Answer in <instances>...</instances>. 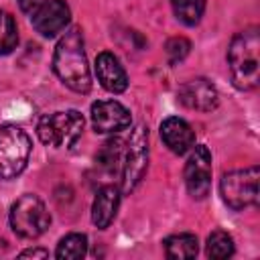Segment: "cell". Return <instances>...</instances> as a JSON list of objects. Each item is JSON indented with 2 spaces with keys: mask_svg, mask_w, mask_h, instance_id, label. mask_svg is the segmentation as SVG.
<instances>
[{
  "mask_svg": "<svg viewBox=\"0 0 260 260\" xmlns=\"http://www.w3.org/2000/svg\"><path fill=\"white\" fill-rule=\"evenodd\" d=\"M53 71L69 89L77 93H87L91 89V73L79 26L67 28L59 39L53 53Z\"/></svg>",
  "mask_w": 260,
  "mask_h": 260,
  "instance_id": "6da1fadb",
  "label": "cell"
},
{
  "mask_svg": "<svg viewBox=\"0 0 260 260\" xmlns=\"http://www.w3.org/2000/svg\"><path fill=\"white\" fill-rule=\"evenodd\" d=\"M228 65L232 81L240 89H254L260 81V35L258 26L238 32L228 47Z\"/></svg>",
  "mask_w": 260,
  "mask_h": 260,
  "instance_id": "7a4b0ae2",
  "label": "cell"
},
{
  "mask_svg": "<svg viewBox=\"0 0 260 260\" xmlns=\"http://www.w3.org/2000/svg\"><path fill=\"white\" fill-rule=\"evenodd\" d=\"M83 116L77 110H63L45 114L37 124V134L43 144L53 148L73 146L83 132Z\"/></svg>",
  "mask_w": 260,
  "mask_h": 260,
  "instance_id": "3957f363",
  "label": "cell"
},
{
  "mask_svg": "<svg viewBox=\"0 0 260 260\" xmlns=\"http://www.w3.org/2000/svg\"><path fill=\"white\" fill-rule=\"evenodd\" d=\"M32 142L28 134L16 124L0 126V179H16L30 156Z\"/></svg>",
  "mask_w": 260,
  "mask_h": 260,
  "instance_id": "277c9868",
  "label": "cell"
},
{
  "mask_svg": "<svg viewBox=\"0 0 260 260\" xmlns=\"http://www.w3.org/2000/svg\"><path fill=\"white\" fill-rule=\"evenodd\" d=\"M51 225V215L45 207V203L32 195L26 193L18 197L10 207V228L16 236L24 240H35L47 232Z\"/></svg>",
  "mask_w": 260,
  "mask_h": 260,
  "instance_id": "5b68a950",
  "label": "cell"
},
{
  "mask_svg": "<svg viewBox=\"0 0 260 260\" xmlns=\"http://www.w3.org/2000/svg\"><path fill=\"white\" fill-rule=\"evenodd\" d=\"M219 193L223 203L234 209L242 211L258 203V167L252 165L248 169L230 171L219 181Z\"/></svg>",
  "mask_w": 260,
  "mask_h": 260,
  "instance_id": "8992f818",
  "label": "cell"
},
{
  "mask_svg": "<svg viewBox=\"0 0 260 260\" xmlns=\"http://www.w3.org/2000/svg\"><path fill=\"white\" fill-rule=\"evenodd\" d=\"M122 160V191L130 193L142 181L148 167V130L142 124L130 132Z\"/></svg>",
  "mask_w": 260,
  "mask_h": 260,
  "instance_id": "52a82bcc",
  "label": "cell"
},
{
  "mask_svg": "<svg viewBox=\"0 0 260 260\" xmlns=\"http://www.w3.org/2000/svg\"><path fill=\"white\" fill-rule=\"evenodd\" d=\"M185 185L193 199H205L211 191V152L205 144L193 146L185 162Z\"/></svg>",
  "mask_w": 260,
  "mask_h": 260,
  "instance_id": "ba28073f",
  "label": "cell"
},
{
  "mask_svg": "<svg viewBox=\"0 0 260 260\" xmlns=\"http://www.w3.org/2000/svg\"><path fill=\"white\" fill-rule=\"evenodd\" d=\"M130 112L116 100H98L91 104V126L100 134H114L128 128Z\"/></svg>",
  "mask_w": 260,
  "mask_h": 260,
  "instance_id": "9c48e42d",
  "label": "cell"
},
{
  "mask_svg": "<svg viewBox=\"0 0 260 260\" xmlns=\"http://www.w3.org/2000/svg\"><path fill=\"white\" fill-rule=\"evenodd\" d=\"M69 20H71V10L65 0H45L39 6V10L30 16L35 30L47 39L63 32Z\"/></svg>",
  "mask_w": 260,
  "mask_h": 260,
  "instance_id": "30bf717a",
  "label": "cell"
},
{
  "mask_svg": "<svg viewBox=\"0 0 260 260\" xmlns=\"http://www.w3.org/2000/svg\"><path fill=\"white\" fill-rule=\"evenodd\" d=\"M179 102L195 112H211L219 104V93L209 79L195 77L179 87Z\"/></svg>",
  "mask_w": 260,
  "mask_h": 260,
  "instance_id": "8fae6325",
  "label": "cell"
},
{
  "mask_svg": "<svg viewBox=\"0 0 260 260\" xmlns=\"http://www.w3.org/2000/svg\"><path fill=\"white\" fill-rule=\"evenodd\" d=\"M95 75L100 85L110 93H122L128 87V75L118 57L110 51H102L95 57Z\"/></svg>",
  "mask_w": 260,
  "mask_h": 260,
  "instance_id": "7c38bea8",
  "label": "cell"
},
{
  "mask_svg": "<svg viewBox=\"0 0 260 260\" xmlns=\"http://www.w3.org/2000/svg\"><path fill=\"white\" fill-rule=\"evenodd\" d=\"M160 138L165 146L175 154H185L195 146V132L193 128L177 116H169L160 122Z\"/></svg>",
  "mask_w": 260,
  "mask_h": 260,
  "instance_id": "4fadbf2b",
  "label": "cell"
},
{
  "mask_svg": "<svg viewBox=\"0 0 260 260\" xmlns=\"http://www.w3.org/2000/svg\"><path fill=\"white\" fill-rule=\"evenodd\" d=\"M118 205H120V189L116 185L102 187L93 199V205H91V221L100 230H106L114 221Z\"/></svg>",
  "mask_w": 260,
  "mask_h": 260,
  "instance_id": "5bb4252c",
  "label": "cell"
},
{
  "mask_svg": "<svg viewBox=\"0 0 260 260\" xmlns=\"http://www.w3.org/2000/svg\"><path fill=\"white\" fill-rule=\"evenodd\" d=\"M162 248L167 258L171 260H187V258H195L197 256V236L195 234H173L169 238L162 240Z\"/></svg>",
  "mask_w": 260,
  "mask_h": 260,
  "instance_id": "9a60e30c",
  "label": "cell"
},
{
  "mask_svg": "<svg viewBox=\"0 0 260 260\" xmlns=\"http://www.w3.org/2000/svg\"><path fill=\"white\" fill-rule=\"evenodd\" d=\"M87 252V238L85 234H67L65 238L59 240L57 244V250H55V256L59 260H79L83 258Z\"/></svg>",
  "mask_w": 260,
  "mask_h": 260,
  "instance_id": "2e32d148",
  "label": "cell"
},
{
  "mask_svg": "<svg viewBox=\"0 0 260 260\" xmlns=\"http://www.w3.org/2000/svg\"><path fill=\"white\" fill-rule=\"evenodd\" d=\"M171 6L175 16L187 26H195L205 12V0H171Z\"/></svg>",
  "mask_w": 260,
  "mask_h": 260,
  "instance_id": "e0dca14e",
  "label": "cell"
},
{
  "mask_svg": "<svg viewBox=\"0 0 260 260\" xmlns=\"http://www.w3.org/2000/svg\"><path fill=\"white\" fill-rule=\"evenodd\" d=\"M205 254L213 260H223V258H230L234 254V240L228 232H221V230H215L209 234L207 238V244H205Z\"/></svg>",
  "mask_w": 260,
  "mask_h": 260,
  "instance_id": "ac0fdd59",
  "label": "cell"
},
{
  "mask_svg": "<svg viewBox=\"0 0 260 260\" xmlns=\"http://www.w3.org/2000/svg\"><path fill=\"white\" fill-rule=\"evenodd\" d=\"M124 142L120 138H110L104 142V146L100 148V152L95 154V162L98 167L106 169V171H114L118 167V162L122 160V154H124Z\"/></svg>",
  "mask_w": 260,
  "mask_h": 260,
  "instance_id": "d6986e66",
  "label": "cell"
},
{
  "mask_svg": "<svg viewBox=\"0 0 260 260\" xmlns=\"http://www.w3.org/2000/svg\"><path fill=\"white\" fill-rule=\"evenodd\" d=\"M16 45H18L16 22L6 10H0V55L12 53Z\"/></svg>",
  "mask_w": 260,
  "mask_h": 260,
  "instance_id": "ffe728a7",
  "label": "cell"
},
{
  "mask_svg": "<svg viewBox=\"0 0 260 260\" xmlns=\"http://www.w3.org/2000/svg\"><path fill=\"white\" fill-rule=\"evenodd\" d=\"M165 51H167V57H169L171 63H179V61H183V59L189 55L191 43H189V39H185V37H173V39L167 41Z\"/></svg>",
  "mask_w": 260,
  "mask_h": 260,
  "instance_id": "44dd1931",
  "label": "cell"
},
{
  "mask_svg": "<svg viewBox=\"0 0 260 260\" xmlns=\"http://www.w3.org/2000/svg\"><path fill=\"white\" fill-rule=\"evenodd\" d=\"M43 2H45V0H18V6H20V10H22L24 14L32 16V14L39 10V6H41Z\"/></svg>",
  "mask_w": 260,
  "mask_h": 260,
  "instance_id": "7402d4cb",
  "label": "cell"
},
{
  "mask_svg": "<svg viewBox=\"0 0 260 260\" xmlns=\"http://www.w3.org/2000/svg\"><path fill=\"white\" fill-rule=\"evenodd\" d=\"M18 256H20V258H49V250H43V248H30V250H22Z\"/></svg>",
  "mask_w": 260,
  "mask_h": 260,
  "instance_id": "603a6c76",
  "label": "cell"
}]
</instances>
